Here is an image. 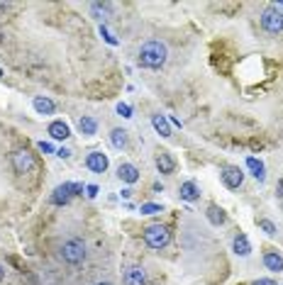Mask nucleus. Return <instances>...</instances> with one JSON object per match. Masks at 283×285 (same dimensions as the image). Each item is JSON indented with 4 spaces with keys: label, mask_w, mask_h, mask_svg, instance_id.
Listing matches in <instances>:
<instances>
[{
    "label": "nucleus",
    "mask_w": 283,
    "mask_h": 285,
    "mask_svg": "<svg viewBox=\"0 0 283 285\" xmlns=\"http://www.w3.org/2000/svg\"><path fill=\"white\" fill-rule=\"evenodd\" d=\"M247 166H249L251 175H254L256 180H264V178H266V173H264V164L259 161V159H254V156H249V159H247Z\"/></svg>",
    "instance_id": "412c9836"
},
{
    "label": "nucleus",
    "mask_w": 283,
    "mask_h": 285,
    "mask_svg": "<svg viewBox=\"0 0 283 285\" xmlns=\"http://www.w3.org/2000/svg\"><path fill=\"white\" fill-rule=\"evenodd\" d=\"M273 8H276V10H281V12H283V3H276Z\"/></svg>",
    "instance_id": "2f4dec72"
},
{
    "label": "nucleus",
    "mask_w": 283,
    "mask_h": 285,
    "mask_svg": "<svg viewBox=\"0 0 283 285\" xmlns=\"http://www.w3.org/2000/svg\"><path fill=\"white\" fill-rule=\"evenodd\" d=\"M96 285H110V283H96Z\"/></svg>",
    "instance_id": "72a5a7b5"
},
{
    "label": "nucleus",
    "mask_w": 283,
    "mask_h": 285,
    "mask_svg": "<svg viewBox=\"0 0 283 285\" xmlns=\"http://www.w3.org/2000/svg\"><path fill=\"white\" fill-rule=\"evenodd\" d=\"M251 285H276V283H273L271 278H262V280H254Z\"/></svg>",
    "instance_id": "cd10ccee"
},
{
    "label": "nucleus",
    "mask_w": 283,
    "mask_h": 285,
    "mask_svg": "<svg viewBox=\"0 0 283 285\" xmlns=\"http://www.w3.org/2000/svg\"><path fill=\"white\" fill-rule=\"evenodd\" d=\"M144 241H147V246H152V249H163V246H169V241H171V231L166 229L163 224H152V227L144 229Z\"/></svg>",
    "instance_id": "7ed1b4c3"
},
{
    "label": "nucleus",
    "mask_w": 283,
    "mask_h": 285,
    "mask_svg": "<svg viewBox=\"0 0 283 285\" xmlns=\"http://www.w3.org/2000/svg\"><path fill=\"white\" fill-rule=\"evenodd\" d=\"M100 34L105 37V42H108V44H112V46L117 44V39H115V37H112V34H110L108 30H105V24H100Z\"/></svg>",
    "instance_id": "a878e982"
},
{
    "label": "nucleus",
    "mask_w": 283,
    "mask_h": 285,
    "mask_svg": "<svg viewBox=\"0 0 283 285\" xmlns=\"http://www.w3.org/2000/svg\"><path fill=\"white\" fill-rule=\"evenodd\" d=\"M156 212H163L161 205H156V202H147V205H142V215H156Z\"/></svg>",
    "instance_id": "b1692460"
},
{
    "label": "nucleus",
    "mask_w": 283,
    "mask_h": 285,
    "mask_svg": "<svg viewBox=\"0 0 283 285\" xmlns=\"http://www.w3.org/2000/svg\"><path fill=\"white\" fill-rule=\"evenodd\" d=\"M264 266L269 268V271H273V273H281L283 271V256L276 251H266L264 253Z\"/></svg>",
    "instance_id": "4468645a"
},
{
    "label": "nucleus",
    "mask_w": 283,
    "mask_h": 285,
    "mask_svg": "<svg viewBox=\"0 0 283 285\" xmlns=\"http://www.w3.org/2000/svg\"><path fill=\"white\" fill-rule=\"evenodd\" d=\"M78 129H81L83 137H93V134L98 132V122L93 120V117H88V115H83V117L78 120Z\"/></svg>",
    "instance_id": "a211bd4d"
},
{
    "label": "nucleus",
    "mask_w": 283,
    "mask_h": 285,
    "mask_svg": "<svg viewBox=\"0 0 283 285\" xmlns=\"http://www.w3.org/2000/svg\"><path fill=\"white\" fill-rule=\"evenodd\" d=\"M122 283L125 285H147V273H144V268H139V266H130V268L125 271Z\"/></svg>",
    "instance_id": "1a4fd4ad"
},
{
    "label": "nucleus",
    "mask_w": 283,
    "mask_h": 285,
    "mask_svg": "<svg viewBox=\"0 0 283 285\" xmlns=\"http://www.w3.org/2000/svg\"><path fill=\"white\" fill-rule=\"evenodd\" d=\"M117 178H120L122 183H137L139 180V171H137V166L132 164H120L117 166Z\"/></svg>",
    "instance_id": "f8f14e48"
},
{
    "label": "nucleus",
    "mask_w": 283,
    "mask_h": 285,
    "mask_svg": "<svg viewBox=\"0 0 283 285\" xmlns=\"http://www.w3.org/2000/svg\"><path fill=\"white\" fill-rule=\"evenodd\" d=\"M117 115H122V117H132V108L127 105V102H120V105H117Z\"/></svg>",
    "instance_id": "393cba45"
},
{
    "label": "nucleus",
    "mask_w": 283,
    "mask_h": 285,
    "mask_svg": "<svg viewBox=\"0 0 283 285\" xmlns=\"http://www.w3.org/2000/svg\"><path fill=\"white\" fill-rule=\"evenodd\" d=\"M262 27L269 34H281L283 32V12L276 10L273 5H269V8L262 12Z\"/></svg>",
    "instance_id": "20e7f679"
},
{
    "label": "nucleus",
    "mask_w": 283,
    "mask_h": 285,
    "mask_svg": "<svg viewBox=\"0 0 283 285\" xmlns=\"http://www.w3.org/2000/svg\"><path fill=\"white\" fill-rule=\"evenodd\" d=\"M178 193H181V200H185V202H196L198 197H200V188H198L193 180H185L183 186L178 188Z\"/></svg>",
    "instance_id": "ddd939ff"
},
{
    "label": "nucleus",
    "mask_w": 283,
    "mask_h": 285,
    "mask_svg": "<svg viewBox=\"0 0 283 285\" xmlns=\"http://www.w3.org/2000/svg\"><path fill=\"white\" fill-rule=\"evenodd\" d=\"M81 193H83V186H81V183H64V186H59L54 193H52L49 202H52V205H66V202H71V197L81 195Z\"/></svg>",
    "instance_id": "39448f33"
},
{
    "label": "nucleus",
    "mask_w": 283,
    "mask_h": 285,
    "mask_svg": "<svg viewBox=\"0 0 283 285\" xmlns=\"http://www.w3.org/2000/svg\"><path fill=\"white\" fill-rule=\"evenodd\" d=\"M154 164H156V168H159V173H163V175L174 173V168H176V161L171 159V153H169V151H159V153H156Z\"/></svg>",
    "instance_id": "9d476101"
},
{
    "label": "nucleus",
    "mask_w": 283,
    "mask_h": 285,
    "mask_svg": "<svg viewBox=\"0 0 283 285\" xmlns=\"http://www.w3.org/2000/svg\"><path fill=\"white\" fill-rule=\"evenodd\" d=\"M3 278H5V268L0 266V280H3Z\"/></svg>",
    "instance_id": "473e14b6"
},
{
    "label": "nucleus",
    "mask_w": 283,
    "mask_h": 285,
    "mask_svg": "<svg viewBox=\"0 0 283 285\" xmlns=\"http://www.w3.org/2000/svg\"><path fill=\"white\" fill-rule=\"evenodd\" d=\"M56 156H59V159H71V151H68V149H59Z\"/></svg>",
    "instance_id": "c85d7f7f"
},
{
    "label": "nucleus",
    "mask_w": 283,
    "mask_h": 285,
    "mask_svg": "<svg viewBox=\"0 0 283 285\" xmlns=\"http://www.w3.org/2000/svg\"><path fill=\"white\" fill-rule=\"evenodd\" d=\"M220 178H222V183L232 190H237V188L244 183V173H242L240 166H225L222 171H220Z\"/></svg>",
    "instance_id": "0eeeda50"
},
{
    "label": "nucleus",
    "mask_w": 283,
    "mask_h": 285,
    "mask_svg": "<svg viewBox=\"0 0 283 285\" xmlns=\"http://www.w3.org/2000/svg\"><path fill=\"white\" fill-rule=\"evenodd\" d=\"M205 215H207V222H210L213 227H222V224H225V219H227L225 210L220 208V205H210Z\"/></svg>",
    "instance_id": "2eb2a0df"
},
{
    "label": "nucleus",
    "mask_w": 283,
    "mask_h": 285,
    "mask_svg": "<svg viewBox=\"0 0 283 285\" xmlns=\"http://www.w3.org/2000/svg\"><path fill=\"white\" fill-rule=\"evenodd\" d=\"M0 78H3V71H0Z\"/></svg>",
    "instance_id": "f704fd0d"
},
{
    "label": "nucleus",
    "mask_w": 283,
    "mask_h": 285,
    "mask_svg": "<svg viewBox=\"0 0 283 285\" xmlns=\"http://www.w3.org/2000/svg\"><path fill=\"white\" fill-rule=\"evenodd\" d=\"M49 137L56 139V142H64V139L71 137V129H68V124H66L64 120H54L49 124Z\"/></svg>",
    "instance_id": "9b49d317"
},
{
    "label": "nucleus",
    "mask_w": 283,
    "mask_h": 285,
    "mask_svg": "<svg viewBox=\"0 0 283 285\" xmlns=\"http://www.w3.org/2000/svg\"><path fill=\"white\" fill-rule=\"evenodd\" d=\"M169 59V51H166V44L159 42V39H149V42L142 44L139 49V66L144 68H161Z\"/></svg>",
    "instance_id": "f257e3e1"
},
{
    "label": "nucleus",
    "mask_w": 283,
    "mask_h": 285,
    "mask_svg": "<svg viewBox=\"0 0 283 285\" xmlns=\"http://www.w3.org/2000/svg\"><path fill=\"white\" fill-rule=\"evenodd\" d=\"M110 144H112L115 149H125V146H127V132L120 129V127H115V129L110 132Z\"/></svg>",
    "instance_id": "aec40b11"
},
{
    "label": "nucleus",
    "mask_w": 283,
    "mask_h": 285,
    "mask_svg": "<svg viewBox=\"0 0 283 285\" xmlns=\"http://www.w3.org/2000/svg\"><path fill=\"white\" fill-rule=\"evenodd\" d=\"M61 258L71 266H78V263L86 261V244L81 239H68L61 246Z\"/></svg>",
    "instance_id": "f03ea898"
},
{
    "label": "nucleus",
    "mask_w": 283,
    "mask_h": 285,
    "mask_svg": "<svg viewBox=\"0 0 283 285\" xmlns=\"http://www.w3.org/2000/svg\"><path fill=\"white\" fill-rule=\"evenodd\" d=\"M39 149H42L44 153H52V151H54V146H52L49 142H39Z\"/></svg>",
    "instance_id": "bb28decb"
},
{
    "label": "nucleus",
    "mask_w": 283,
    "mask_h": 285,
    "mask_svg": "<svg viewBox=\"0 0 283 285\" xmlns=\"http://www.w3.org/2000/svg\"><path fill=\"white\" fill-rule=\"evenodd\" d=\"M259 229H264L269 237H276V224L271 219H259Z\"/></svg>",
    "instance_id": "5701e85b"
},
{
    "label": "nucleus",
    "mask_w": 283,
    "mask_h": 285,
    "mask_svg": "<svg viewBox=\"0 0 283 285\" xmlns=\"http://www.w3.org/2000/svg\"><path fill=\"white\" fill-rule=\"evenodd\" d=\"M152 124L161 137H171V124H169V117L166 115H152Z\"/></svg>",
    "instance_id": "f3484780"
},
{
    "label": "nucleus",
    "mask_w": 283,
    "mask_h": 285,
    "mask_svg": "<svg viewBox=\"0 0 283 285\" xmlns=\"http://www.w3.org/2000/svg\"><path fill=\"white\" fill-rule=\"evenodd\" d=\"M32 105H34V110L39 112V115H52L56 110V105L52 102L49 98H42V95H37V98L32 100Z\"/></svg>",
    "instance_id": "6ab92c4d"
},
{
    "label": "nucleus",
    "mask_w": 283,
    "mask_h": 285,
    "mask_svg": "<svg viewBox=\"0 0 283 285\" xmlns=\"http://www.w3.org/2000/svg\"><path fill=\"white\" fill-rule=\"evenodd\" d=\"M86 190H88V197H96V195H98V186H88Z\"/></svg>",
    "instance_id": "c756f323"
},
{
    "label": "nucleus",
    "mask_w": 283,
    "mask_h": 285,
    "mask_svg": "<svg viewBox=\"0 0 283 285\" xmlns=\"http://www.w3.org/2000/svg\"><path fill=\"white\" fill-rule=\"evenodd\" d=\"M232 251L237 253V256H249V253H251L249 239H247L244 234H237V237H234V241H232Z\"/></svg>",
    "instance_id": "dca6fc26"
},
{
    "label": "nucleus",
    "mask_w": 283,
    "mask_h": 285,
    "mask_svg": "<svg viewBox=\"0 0 283 285\" xmlns=\"http://www.w3.org/2000/svg\"><path fill=\"white\" fill-rule=\"evenodd\" d=\"M90 12L96 15V20H103V24H105V20H108V12H110V5H108V3H96V5L90 8Z\"/></svg>",
    "instance_id": "4be33fe9"
},
{
    "label": "nucleus",
    "mask_w": 283,
    "mask_h": 285,
    "mask_svg": "<svg viewBox=\"0 0 283 285\" xmlns=\"http://www.w3.org/2000/svg\"><path fill=\"white\" fill-rule=\"evenodd\" d=\"M276 195H278V197L283 200V178L278 180V186H276Z\"/></svg>",
    "instance_id": "7c9ffc66"
},
{
    "label": "nucleus",
    "mask_w": 283,
    "mask_h": 285,
    "mask_svg": "<svg viewBox=\"0 0 283 285\" xmlns=\"http://www.w3.org/2000/svg\"><path fill=\"white\" fill-rule=\"evenodd\" d=\"M86 166L93 173H105L108 171V156L103 151H90L86 159Z\"/></svg>",
    "instance_id": "6e6552de"
},
{
    "label": "nucleus",
    "mask_w": 283,
    "mask_h": 285,
    "mask_svg": "<svg viewBox=\"0 0 283 285\" xmlns=\"http://www.w3.org/2000/svg\"><path fill=\"white\" fill-rule=\"evenodd\" d=\"M12 168L15 173H30L34 168V153H30L27 149H20V151L12 153Z\"/></svg>",
    "instance_id": "423d86ee"
}]
</instances>
